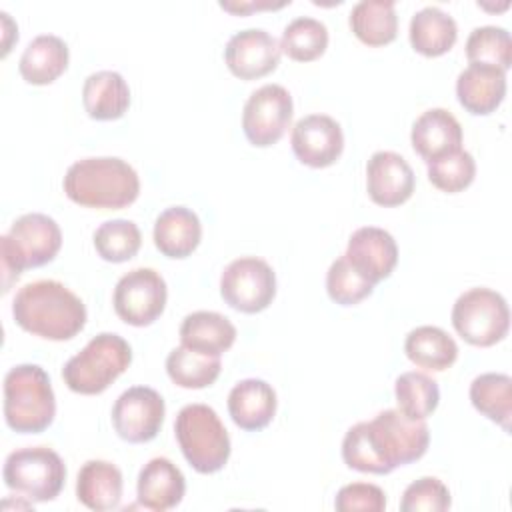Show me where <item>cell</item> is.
<instances>
[{"mask_svg": "<svg viewBox=\"0 0 512 512\" xmlns=\"http://www.w3.org/2000/svg\"><path fill=\"white\" fill-rule=\"evenodd\" d=\"M62 186L74 204L100 210L126 208L140 194L136 170L116 156L76 160L66 170Z\"/></svg>", "mask_w": 512, "mask_h": 512, "instance_id": "3957f363", "label": "cell"}, {"mask_svg": "<svg viewBox=\"0 0 512 512\" xmlns=\"http://www.w3.org/2000/svg\"><path fill=\"white\" fill-rule=\"evenodd\" d=\"M328 48V28L312 16H298L290 20L280 38V50L296 62H312Z\"/></svg>", "mask_w": 512, "mask_h": 512, "instance_id": "d6a6232c", "label": "cell"}, {"mask_svg": "<svg viewBox=\"0 0 512 512\" xmlns=\"http://www.w3.org/2000/svg\"><path fill=\"white\" fill-rule=\"evenodd\" d=\"M70 50L68 44L54 34H40L24 48L18 70L20 76L34 86L52 84L68 68Z\"/></svg>", "mask_w": 512, "mask_h": 512, "instance_id": "cb8c5ba5", "label": "cell"}, {"mask_svg": "<svg viewBox=\"0 0 512 512\" xmlns=\"http://www.w3.org/2000/svg\"><path fill=\"white\" fill-rule=\"evenodd\" d=\"M166 414L164 398L150 386L124 390L112 406V426L130 444H144L158 436Z\"/></svg>", "mask_w": 512, "mask_h": 512, "instance_id": "4fadbf2b", "label": "cell"}, {"mask_svg": "<svg viewBox=\"0 0 512 512\" xmlns=\"http://www.w3.org/2000/svg\"><path fill=\"white\" fill-rule=\"evenodd\" d=\"M428 180L442 192L456 194L468 188L476 176L474 156L462 148L426 162Z\"/></svg>", "mask_w": 512, "mask_h": 512, "instance_id": "d590c367", "label": "cell"}, {"mask_svg": "<svg viewBox=\"0 0 512 512\" xmlns=\"http://www.w3.org/2000/svg\"><path fill=\"white\" fill-rule=\"evenodd\" d=\"M466 58L470 64L508 70L512 64L510 32L502 26H476L466 40Z\"/></svg>", "mask_w": 512, "mask_h": 512, "instance_id": "e575fe53", "label": "cell"}, {"mask_svg": "<svg viewBox=\"0 0 512 512\" xmlns=\"http://www.w3.org/2000/svg\"><path fill=\"white\" fill-rule=\"evenodd\" d=\"M82 104L92 120H118L130 106V88L120 72H92L82 86Z\"/></svg>", "mask_w": 512, "mask_h": 512, "instance_id": "d4e9b609", "label": "cell"}, {"mask_svg": "<svg viewBox=\"0 0 512 512\" xmlns=\"http://www.w3.org/2000/svg\"><path fill=\"white\" fill-rule=\"evenodd\" d=\"M374 286L368 278H364L346 256L336 258L326 272V292L332 302L340 306H354L368 298L374 292Z\"/></svg>", "mask_w": 512, "mask_h": 512, "instance_id": "8d00e7d4", "label": "cell"}, {"mask_svg": "<svg viewBox=\"0 0 512 512\" xmlns=\"http://www.w3.org/2000/svg\"><path fill=\"white\" fill-rule=\"evenodd\" d=\"M404 352L418 368L442 372L456 362L458 344L446 330L426 324L408 332Z\"/></svg>", "mask_w": 512, "mask_h": 512, "instance_id": "83f0119b", "label": "cell"}, {"mask_svg": "<svg viewBox=\"0 0 512 512\" xmlns=\"http://www.w3.org/2000/svg\"><path fill=\"white\" fill-rule=\"evenodd\" d=\"M16 324L44 340L64 342L74 338L86 324L84 302L58 280L24 284L12 300Z\"/></svg>", "mask_w": 512, "mask_h": 512, "instance_id": "7a4b0ae2", "label": "cell"}, {"mask_svg": "<svg viewBox=\"0 0 512 512\" xmlns=\"http://www.w3.org/2000/svg\"><path fill=\"white\" fill-rule=\"evenodd\" d=\"M152 238L160 254L178 260L188 258L202 238L200 218L186 206H170L158 214Z\"/></svg>", "mask_w": 512, "mask_h": 512, "instance_id": "7402d4cb", "label": "cell"}, {"mask_svg": "<svg viewBox=\"0 0 512 512\" xmlns=\"http://www.w3.org/2000/svg\"><path fill=\"white\" fill-rule=\"evenodd\" d=\"M290 2H220L222 10H228L232 14H248L254 10H268V8H282Z\"/></svg>", "mask_w": 512, "mask_h": 512, "instance_id": "ab89813d", "label": "cell"}, {"mask_svg": "<svg viewBox=\"0 0 512 512\" xmlns=\"http://www.w3.org/2000/svg\"><path fill=\"white\" fill-rule=\"evenodd\" d=\"M334 508L338 512H382L386 508V494L376 484L352 482L338 490Z\"/></svg>", "mask_w": 512, "mask_h": 512, "instance_id": "f35d334b", "label": "cell"}, {"mask_svg": "<svg viewBox=\"0 0 512 512\" xmlns=\"http://www.w3.org/2000/svg\"><path fill=\"white\" fill-rule=\"evenodd\" d=\"M174 434L186 462L200 474L222 470L230 458V436L208 404H186L174 420Z\"/></svg>", "mask_w": 512, "mask_h": 512, "instance_id": "8992f818", "label": "cell"}, {"mask_svg": "<svg viewBox=\"0 0 512 512\" xmlns=\"http://www.w3.org/2000/svg\"><path fill=\"white\" fill-rule=\"evenodd\" d=\"M430 444L426 420H412L398 408L378 412L370 422H358L344 434L342 460L366 474H390L398 466L420 460Z\"/></svg>", "mask_w": 512, "mask_h": 512, "instance_id": "6da1fadb", "label": "cell"}, {"mask_svg": "<svg viewBox=\"0 0 512 512\" xmlns=\"http://www.w3.org/2000/svg\"><path fill=\"white\" fill-rule=\"evenodd\" d=\"M398 410L412 420H426L440 402L438 382L418 370L402 372L394 382Z\"/></svg>", "mask_w": 512, "mask_h": 512, "instance_id": "1f68e13d", "label": "cell"}, {"mask_svg": "<svg viewBox=\"0 0 512 512\" xmlns=\"http://www.w3.org/2000/svg\"><path fill=\"white\" fill-rule=\"evenodd\" d=\"M132 362L130 344L114 332L96 334L62 368L64 384L84 396L104 392Z\"/></svg>", "mask_w": 512, "mask_h": 512, "instance_id": "52a82bcc", "label": "cell"}, {"mask_svg": "<svg viewBox=\"0 0 512 512\" xmlns=\"http://www.w3.org/2000/svg\"><path fill=\"white\" fill-rule=\"evenodd\" d=\"M8 490L30 502L54 500L66 482V466L58 452L48 446H28L6 456L2 470Z\"/></svg>", "mask_w": 512, "mask_h": 512, "instance_id": "ba28073f", "label": "cell"}, {"mask_svg": "<svg viewBox=\"0 0 512 512\" xmlns=\"http://www.w3.org/2000/svg\"><path fill=\"white\" fill-rule=\"evenodd\" d=\"M276 404L274 388L260 378H244L236 382L228 394L230 418L246 432L266 428L276 414Z\"/></svg>", "mask_w": 512, "mask_h": 512, "instance_id": "d6986e66", "label": "cell"}, {"mask_svg": "<svg viewBox=\"0 0 512 512\" xmlns=\"http://www.w3.org/2000/svg\"><path fill=\"white\" fill-rule=\"evenodd\" d=\"M62 246V230L54 218L30 212L16 218L6 234L0 236L2 292L20 278L26 268L52 262Z\"/></svg>", "mask_w": 512, "mask_h": 512, "instance_id": "277c9868", "label": "cell"}, {"mask_svg": "<svg viewBox=\"0 0 512 512\" xmlns=\"http://www.w3.org/2000/svg\"><path fill=\"white\" fill-rule=\"evenodd\" d=\"M416 186L412 166L398 152L378 150L366 164V190L374 204L392 208L404 204Z\"/></svg>", "mask_w": 512, "mask_h": 512, "instance_id": "2e32d148", "label": "cell"}, {"mask_svg": "<svg viewBox=\"0 0 512 512\" xmlns=\"http://www.w3.org/2000/svg\"><path fill=\"white\" fill-rule=\"evenodd\" d=\"M122 472L116 464L108 460H88L78 470L76 478V496L78 500L94 510L106 512L118 508L122 498Z\"/></svg>", "mask_w": 512, "mask_h": 512, "instance_id": "603a6c76", "label": "cell"}, {"mask_svg": "<svg viewBox=\"0 0 512 512\" xmlns=\"http://www.w3.org/2000/svg\"><path fill=\"white\" fill-rule=\"evenodd\" d=\"M292 96L280 84H264L254 90L242 110V130L252 146L276 144L292 122Z\"/></svg>", "mask_w": 512, "mask_h": 512, "instance_id": "7c38bea8", "label": "cell"}, {"mask_svg": "<svg viewBox=\"0 0 512 512\" xmlns=\"http://www.w3.org/2000/svg\"><path fill=\"white\" fill-rule=\"evenodd\" d=\"M294 156L310 168L332 166L344 150L340 124L328 114L302 116L290 134Z\"/></svg>", "mask_w": 512, "mask_h": 512, "instance_id": "9a60e30c", "label": "cell"}, {"mask_svg": "<svg viewBox=\"0 0 512 512\" xmlns=\"http://www.w3.org/2000/svg\"><path fill=\"white\" fill-rule=\"evenodd\" d=\"M452 326L468 344L488 348L506 338L510 310L500 292L476 286L456 298L452 306Z\"/></svg>", "mask_w": 512, "mask_h": 512, "instance_id": "9c48e42d", "label": "cell"}, {"mask_svg": "<svg viewBox=\"0 0 512 512\" xmlns=\"http://www.w3.org/2000/svg\"><path fill=\"white\" fill-rule=\"evenodd\" d=\"M348 24L366 46L390 44L398 34L396 4L392 0H360L352 6Z\"/></svg>", "mask_w": 512, "mask_h": 512, "instance_id": "f1b7e54d", "label": "cell"}, {"mask_svg": "<svg viewBox=\"0 0 512 512\" xmlns=\"http://www.w3.org/2000/svg\"><path fill=\"white\" fill-rule=\"evenodd\" d=\"M412 48L428 58L446 54L458 40L456 20L438 6H424L410 18L408 28Z\"/></svg>", "mask_w": 512, "mask_h": 512, "instance_id": "484cf974", "label": "cell"}, {"mask_svg": "<svg viewBox=\"0 0 512 512\" xmlns=\"http://www.w3.org/2000/svg\"><path fill=\"white\" fill-rule=\"evenodd\" d=\"M470 402L488 420L510 432L512 378L502 372H484L470 384Z\"/></svg>", "mask_w": 512, "mask_h": 512, "instance_id": "f546056e", "label": "cell"}, {"mask_svg": "<svg viewBox=\"0 0 512 512\" xmlns=\"http://www.w3.org/2000/svg\"><path fill=\"white\" fill-rule=\"evenodd\" d=\"M56 416L50 376L38 364H18L4 376V420L20 434L44 432Z\"/></svg>", "mask_w": 512, "mask_h": 512, "instance_id": "5b68a950", "label": "cell"}, {"mask_svg": "<svg viewBox=\"0 0 512 512\" xmlns=\"http://www.w3.org/2000/svg\"><path fill=\"white\" fill-rule=\"evenodd\" d=\"M94 248L106 262H126L136 256L142 244L140 228L126 218L106 220L94 230Z\"/></svg>", "mask_w": 512, "mask_h": 512, "instance_id": "836d02e7", "label": "cell"}, {"mask_svg": "<svg viewBox=\"0 0 512 512\" xmlns=\"http://www.w3.org/2000/svg\"><path fill=\"white\" fill-rule=\"evenodd\" d=\"M168 288L154 268H134L126 272L114 288L112 304L118 318L130 326H150L166 308Z\"/></svg>", "mask_w": 512, "mask_h": 512, "instance_id": "8fae6325", "label": "cell"}, {"mask_svg": "<svg viewBox=\"0 0 512 512\" xmlns=\"http://www.w3.org/2000/svg\"><path fill=\"white\" fill-rule=\"evenodd\" d=\"M280 54V42L264 28L234 32L224 48L226 66L240 80H256L274 72Z\"/></svg>", "mask_w": 512, "mask_h": 512, "instance_id": "5bb4252c", "label": "cell"}, {"mask_svg": "<svg viewBox=\"0 0 512 512\" xmlns=\"http://www.w3.org/2000/svg\"><path fill=\"white\" fill-rule=\"evenodd\" d=\"M452 504L450 492L442 480L434 476H422L406 486L400 510L402 512H444Z\"/></svg>", "mask_w": 512, "mask_h": 512, "instance_id": "74e56055", "label": "cell"}, {"mask_svg": "<svg viewBox=\"0 0 512 512\" xmlns=\"http://www.w3.org/2000/svg\"><path fill=\"white\" fill-rule=\"evenodd\" d=\"M410 142L414 152L430 162L462 148V126L446 108H430L414 120Z\"/></svg>", "mask_w": 512, "mask_h": 512, "instance_id": "44dd1931", "label": "cell"}, {"mask_svg": "<svg viewBox=\"0 0 512 512\" xmlns=\"http://www.w3.org/2000/svg\"><path fill=\"white\" fill-rule=\"evenodd\" d=\"M236 326L220 312L198 310L188 314L180 324V342L192 350L220 356L232 348Z\"/></svg>", "mask_w": 512, "mask_h": 512, "instance_id": "4316f807", "label": "cell"}, {"mask_svg": "<svg viewBox=\"0 0 512 512\" xmlns=\"http://www.w3.org/2000/svg\"><path fill=\"white\" fill-rule=\"evenodd\" d=\"M344 256L364 278L378 284L396 268L398 246L388 230L378 226H362L348 238Z\"/></svg>", "mask_w": 512, "mask_h": 512, "instance_id": "e0dca14e", "label": "cell"}, {"mask_svg": "<svg viewBox=\"0 0 512 512\" xmlns=\"http://www.w3.org/2000/svg\"><path fill=\"white\" fill-rule=\"evenodd\" d=\"M220 296L238 312H262L276 296V274L266 260L240 256L224 268L220 276Z\"/></svg>", "mask_w": 512, "mask_h": 512, "instance_id": "30bf717a", "label": "cell"}, {"mask_svg": "<svg viewBox=\"0 0 512 512\" xmlns=\"http://www.w3.org/2000/svg\"><path fill=\"white\" fill-rule=\"evenodd\" d=\"M136 494L144 508L166 512L182 502L186 494V478L172 460L156 456L142 466L136 482Z\"/></svg>", "mask_w": 512, "mask_h": 512, "instance_id": "ac0fdd59", "label": "cell"}, {"mask_svg": "<svg viewBox=\"0 0 512 512\" xmlns=\"http://www.w3.org/2000/svg\"><path fill=\"white\" fill-rule=\"evenodd\" d=\"M456 96L466 112L488 116L506 96V72L494 66L470 64L458 74Z\"/></svg>", "mask_w": 512, "mask_h": 512, "instance_id": "ffe728a7", "label": "cell"}, {"mask_svg": "<svg viewBox=\"0 0 512 512\" xmlns=\"http://www.w3.org/2000/svg\"><path fill=\"white\" fill-rule=\"evenodd\" d=\"M222 362L220 356L204 354L198 350H192L188 346L172 348L166 356V372L170 380L188 390H200L216 382L220 376Z\"/></svg>", "mask_w": 512, "mask_h": 512, "instance_id": "4dcf8cb0", "label": "cell"}]
</instances>
